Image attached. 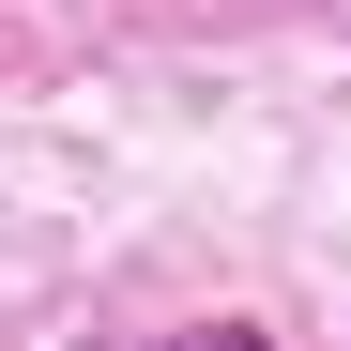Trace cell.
Masks as SVG:
<instances>
[{
    "label": "cell",
    "mask_w": 351,
    "mask_h": 351,
    "mask_svg": "<svg viewBox=\"0 0 351 351\" xmlns=\"http://www.w3.org/2000/svg\"><path fill=\"white\" fill-rule=\"evenodd\" d=\"M138 351H275V336H245V321H199V336H138Z\"/></svg>",
    "instance_id": "1"
}]
</instances>
